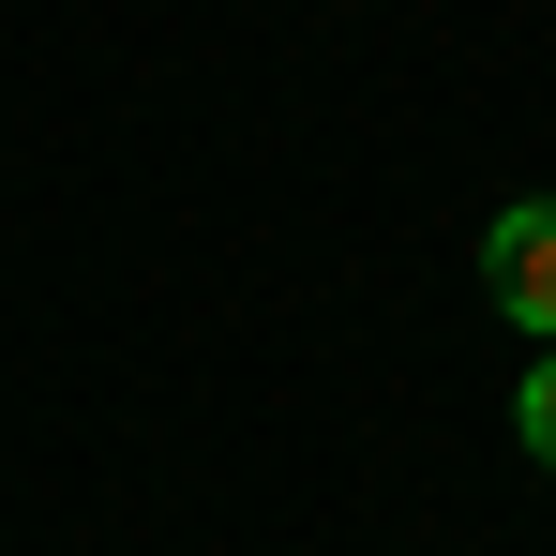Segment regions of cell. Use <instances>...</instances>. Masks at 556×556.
<instances>
[{
	"mask_svg": "<svg viewBox=\"0 0 556 556\" xmlns=\"http://www.w3.org/2000/svg\"><path fill=\"white\" fill-rule=\"evenodd\" d=\"M481 301L556 346V195H511V211L481 226Z\"/></svg>",
	"mask_w": 556,
	"mask_h": 556,
	"instance_id": "1",
	"label": "cell"
},
{
	"mask_svg": "<svg viewBox=\"0 0 556 556\" xmlns=\"http://www.w3.org/2000/svg\"><path fill=\"white\" fill-rule=\"evenodd\" d=\"M511 437L556 466V362H527V376H511Z\"/></svg>",
	"mask_w": 556,
	"mask_h": 556,
	"instance_id": "2",
	"label": "cell"
}]
</instances>
